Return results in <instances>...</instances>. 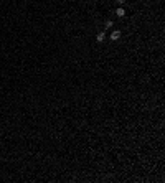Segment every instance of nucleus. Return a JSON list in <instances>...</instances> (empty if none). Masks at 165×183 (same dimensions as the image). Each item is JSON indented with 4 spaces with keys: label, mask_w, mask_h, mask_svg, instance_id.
Returning <instances> with one entry per match:
<instances>
[{
    "label": "nucleus",
    "mask_w": 165,
    "mask_h": 183,
    "mask_svg": "<svg viewBox=\"0 0 165 183\" xmlns=\"http://www.w3.org/2000/svg\"><path fill=\"white\" fill-rule=\"evenodd\" d=\"M119 38H121V31H119V30H116V31H112V33H111V40H119Z\"/></svg>",
    "instance_id": "nucleus-1"
},
{
    "label": "nucleus",
    "mask_w": 165,
    "mask_h": 183,
    "mask_svg": "<svg viewBox=\"0 0 165 183\" xmlns=\"http://www.w3.org/2000/svg\"><path fill=\"white\" fill-rule=\"evenodd\" d=\"M116 15H117V17H121V18H122V17L125 15V10L122 8V7H119V8H116Z\"/></svg>",
    "instance_id": "nucleus-2"
},
{
    "label": "nucleus",
    "mask_w": 165,
    "mask_h": 183,
    "mask_svg": "<svg viewBox=\"0 0 165 183\" xmlns=\"http://www.w3.org/2000/svg\"><path fill=\"white\" fill-rule=\"evenodd\" d=\"M96 40L99 41V43H103L104 40H106V35H104V31H101V33H97V36H96Z\"/></svg>",
    "instance_id": "nucleus-3"
},
{
    "label": "nucleus",
    "mask_w": 165,
    "mask_h": 183,
    "mask_svg": "<svg viewBox=\"0 0 165 183\" xmlns=\"http://www.w3.org/2000/svg\"><path fill=\"white\" fill-rule=\"evenodd\" d=\"M112 25H114L112 20H107V22H106V28H112Z\"/></svg>",
    "instance_id": "nucleus-4"
},
{
    "label": "nucleus",
    "mask_w": 165,
    "mask_h": 183,
    "mask_svg": "<svg viewBox=\"0 0 165 183\" xmlns=\"http://www.w3.org/2000/svg\"><path fill=\"white\" fill-rule=\"evenodd\" d=\"M116 2H117L119 5H124V3H125V0H116Z\"/></svg>",
    "instance_id": "nucleus-5"
}]
</instances>
